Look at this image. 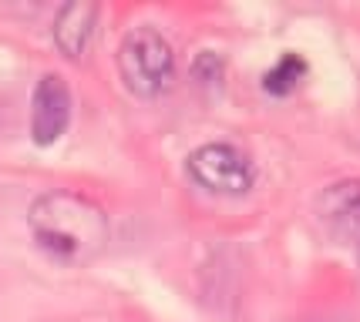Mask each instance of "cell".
I'll list each match as a JSON object with an SVG mask.
<instances>
[{
  "mask_svg": "<svg viewBox=\"0 0 360 322\" xmlns=\"http://www.w3.org/2000/svg\"><path fill=\"white\" fill-rule=\"evenodd\" d=\"M34 242L44 248L47 255L68 265H84L98 259L111 239L108 215L94 199L71 192V188H54L34 199L27 212Z\"/></svg>",
  "mask_w": 360,
  "mask_h": 322,
  "instance_id": "cell-1",
  "label": "cell"
},
{
  "mask_svg": "<svg viewBox=\"0 0 360 322\" xmlns=\"http://www.w3.org/2000/svg\"><path fill=\"white\" fill-rule=\"evenodd\" d=\"M118 74L131 94L158 98L175 77V54L165 34L152 24L131 27L118 47Z\"/></svg>",
  "mask_w": 360,
  "mask_h": 322,
  "instance_id": "cell-2",
  "label": "cell"
},
{
  "mask_svg": "<svg viewBox=\"0 0 360 322\" xmlns=\"http://www.w3.org/2000/svg\"><path fill=\"white\" fill-rule=\"evenodd\" d=\"M192 182L216 192V195H246L256 185V165L246 152L226 141H209L188 154L186 161Z\"/></svg>",
  "mask_w": 360,
  "mask_h": 322,
  "instance_id": "cell-3",
  "label": "cell"
},
{
  "mask_svg": "<svg viewBox=\"0 0 360 322\" xmlns=\"http://www.w3.org/2000/svg\"><path fill=\"white\" fill-rule=\"evenodd\" d=\"M71 124V88L61 74H44L31 98V138L34 145H54Z\"/></svg>",
  "mask_w": 360,
  "mask_h": 322,
  "instance_id": "cell-4",
  "label": "cell"
},
{
  "mask_svg": "<svg viewBox=\"0 0 360 322\" xmlns=\"http://www.w3.org/2000/svg\"><path fill=\"white\" fill-rule=\"evenodd\" d=\"M94 24H98V4L88 0H71L54 14V44L68 61L84 58L94 37Z\"/></svg>",
  "mask_w": 360,
  "mask_h": 322,
  "instance_id": "cell-5",
  "label": "cell"
},
{
  "mask_svg": "<svg viewBox=\"0 0 360 322\" xmlns=\"http://www.w3.org/2000/svg\"><path fill=\"white\" fill-rule=\"evenodd\" d=\"M303 77H307V61L300 54H283L280 61L263 74V91L286 98V94H293L303 84Z\"/></svg>",
  "mask_w": 360,
  "mask_h": 322,
  "instance_id": "cell-6",
  "label": "cell"
},
{
  "mask_svg": "<svg viewBox=\"0 0 360 322\" xmlns=\"http://www.w3.org/2000/svg\"><path fill=\"white\" fill-rule=\"evenodd\" d=\"M192 81H199V84H219L222 81V61L212 54V51H202L199 54V61L192 64Z\"/></svg>",
  "mask_w": 360,
  "mask_h": 322,
  "instance_id": "cell-7",
  "label": "cell"
}]
</instances>
